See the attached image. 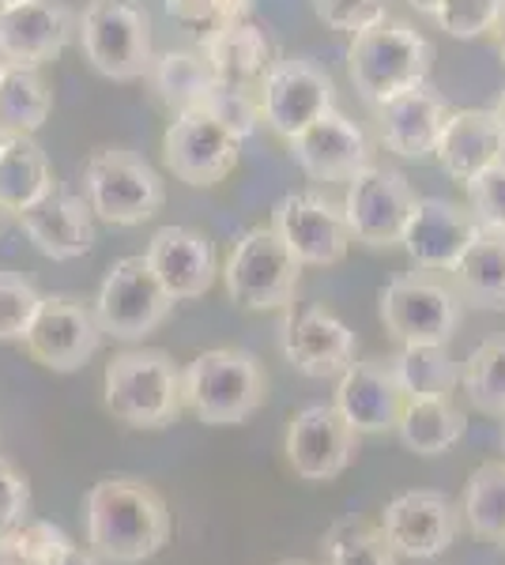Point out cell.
I'll use <instances>...</instances> for the list:
<instances>
[{"instance_id":"obj_1","label":"cell","mask_w":505,"mask_h":565,"mask_svg":"<svg viewBox=\"0 0 505 565\" xmlns=\"http://www.w3.org/2000/svg\"><path fill=\"white\" fill-rule=\"evenodd\" d=\"M87 543L109 565H140L170 540V513L159 490L133 476L98 479L87 490Z\"/></svg>"},{"instance_id":"obj_2","label":"cell","mask_w":505,"mask_h":565,"mask_svg":"<svg viewBox=\"0 0 505 565\" xmlns=\"http://www.w3.org/2000/svg\"><path fill=\"white\" fill-rule=\"evenodd\" d=\"M434 68V45L411 23L381 20L355 34L347 50V76L366 106L378 109L411 87H422Z\"/></svg>"},{"instance_id":"obj_3","label":"cell","mask_w":505,"mask_h":565,"mask_svg":"<svg viewBox=\"0 0 505 565\" xmlns=\"http://www.w3.org/2000/svg\"><path fill=\"white\" fill-rule=\"evenodd\" d=\"M106 412L133 430H162L186 412V370L167 351H122L106 366Z\"/></svg>"},{"instance_id":"obj_4","label":"cell","mask_w":505,"mask_h":565,"mask_svg":"<svg viewBox=\"0 0 505 565\" xmlns=\"http://www.w3.org/2000/svg\"><path fill=\"white\" fill-rule=\"evenodd\" d=\"M269 377L250 351H204L186 366V407L204 426H238L261 412Z\"/></svg>"},{"instance_id":"obj_5","label":"cell","mask_w":505,"mask_h":565,"mask_svg":"<svg viewBox=\"0 0 505 565\" xmlns=\"http://www.w3.org/2000/svg\"><path fill=\"white\" fill-rule=\"evenodd\" d=\"M464 313V298L445 271H403L381 290L385 332L400 343H449Z\"/></svg>"},{"instance_id":"obj_6","label":"cell","mask_w":505,"mask_h":565,"mask_svg":"<svg viewBox=\"0 0 505 565\" xmlns=\"http://www.w3.org/2000/svg\"><path fill=\"white\" fill-rule=\"evenodd\" d=\"M80 45L91 68L117 84L151 72V20L136 0H91L80 20Z\"/></svg>"},{"instance_id":"obj_7","label":"cell","mask_w":505,"mask_h":565,"mask_svg":"<svg viewBox=\"0 0 505 565\" xmlns=\"http://www.w3.org/2000/svg\"><path fill=\"white\" fill-rule=\"evenodd\" d=\"M302 264L287 242L269 226H253L234 242L231 257L223 264L227 295L238 309H283L298 290Z\"/></svg>"},{"instance_id":"obj_8","label":"cell","mask_w":505,"mask_h":565,"mask_svg":"<svg viewBox=\"0 0 505 565\" xmlns=\"http://www.w3.org/2000/svg\"><path fill=\"white\" fill-rule=\"evenodd\" d=\"M87 204L114 226H140L159 215L167 189L148 159L125 148H98L87 159Z\"/></svg>"},{"instance_id":"obj_9","label":"cell","mask_w":505,"mask_h":565,"mask_svg":"<svg viewBox=\"0 0 505 565\" xmlns=\"http://www.w3.org/2000/svg\"><path fill=\"white\" fill-rule=\"evenodd\" d=\"M173 298L167 295L159 279H155L151 264L144 257H122L109 264L103 287L95 298V317L106 335L122 343L144 340L170 317Z\"/></svg>"},{"instance_id":"obj_10","label":"cell","mask_w":505,"mask_h":565,"mask_svg":"<svg viewBox=\"0 0 505 565\" xmlns=\"http://www.w3.org/2000/svg\"><path fill=\"white\" fill-rule=\"evenodd\" d=\"M415 193L408 178L392 167H374L366 162L358 174L347 181L344 193V218L351 226V238L370 245V249H392L403 242V226L415 212Z\"/></svg>"},{"instance_id":"obj_11","label":"cell","mask_w":505,"mask_h":565,"mask_svg":"<svg viewBox=\"0 0 505 565\" xmlns=\"http://www.w3.org/2000/svg\"><path fill=\"white\" fill-rule=\"evenodd\" d=\"M238 143L242 140L204 109H186V114H173L170 129L162 132V162L186 185L211 189L234 174Z\"/></svg>"},{"instance_id":"obj_12","label":"cell","mask_w":505,"mask_h":565,"mask_svg":"<svg viewBox=\"0 0 505 565\" xmlns=\"http://www.w3.org/2000/svg\"><path fill=\"white\" fill-rule=\"evenodd\" d=\"M256 95H261L264 125L283 140L298 136L302 129L320 121L328 109H336V87L328 72L302 57L275 61L269 76L261 79V87H256Z\"/></svg>"},{"instance_id":"obj_13","label":"cell","mask_w":505,"mask_h":565,"mask_svg":"<svg viewBox=\"0 0 505 565\" xmlns=\"http://www.w3.org/2000/svg\"><path fill=\"white\" fill-rule=\"evenodd\" d=\"M103 324L95 317V306H84L80 298H42L34 324L27 332V351L34 362H42L53 373L84 370L95 351L103 348Z\"/></svg>"},{"instance_id":"obj_14","label":"cell","mask_w":505,"mask_h":565,"mask_svg":"<svg viewBox=\"0 0 505 565\" xmlns=\"http://www.w3.org/2000/svg\"><path fill=\"white\" fill-rule=\"evenodd\" d=\"M272 231L287 242V249L295 253L298 264H339L347 257L351 245V226L344 218V207L328 204L320 193H287L272 212Z\"/></svg>"},{"instance_id":"obj_15","label":"cell","mask_w":505,"mask_h":565,"mask_svg":"<svg viewBox=\"0 0 505 565\" xmlns=\"http://www.w3.org/2000/svg\"><path fill=\"white\" fill-rule=\"evenodd\" d=\"M358 434L336 404H309L287 426V463L309 482H328L351 468Z\"/></svg>"},{"instance_id":"obj_16","label":"cell","mask_w":505,"mask_h":565,"mask_svg":"<svg viewBox=\"0 0 505 565\" xmlns=\"http://www.w3.org/2000/svg\"><path fill=\"white\" fill-rule=\"evenodd\" d=\"M480 234L483 226L475 223V215L467 207L442 196H422L415 200V212H411L408 226H403L400 245L415 268L453 276V268L461 264V257L472 249V242Z\"/></svg>"},{"instance_id":"obj_17","label":"cell","mask_w":505,"mask_h":565,"mask_svg":"<svg viewBox=\"0 0 505 565\" xmlns=\"http://www.w3.org/2000/svg\"><path fill=\"white\" fill-rule=\"evenodd\" d=\"M378 524L400 558H438L456 540L461 509L438 490H408L381 509Z\"/></svg>"},{"instance_id":"obj_18","label":"cell","mask_w":505,"mask_h":565,"mask_svg":"<svg viewBox=\"0 0 505 565\" xmlns=\"http://www.w3.org/2000/svg\"><path fill=\"white\" fill-rule=\"evenodd\" d=\"M287 148L302 174L309 181H325V185H347L370 162L366 132L339 109H328L320 121L291 136Z\"/></svg>"},{"instance_id":"obj_19","label":"cell","mask_w":505,"mask_h":565,"mask_svg":"<svg viewBox=\"0 0 505 565\" xmlns=\"http://www.w3.org/2000/svg\"><path fill=\"white\" fill-rule=\"evenodd\" d=\"M80 26L72 12L53 0H20L0 8V57L8 65L42 68L45 61H57L64 45L72 42Z\"/></svg>"},{"instance_id":"obj_20","label":"cell","mask_w":505,"mask_h":565,"mask_svg":"<svg viewBox=\"0 0 505 565\" xmlns=\"http://www.w3.org/2000/svg\"><path fill=\"white\" fill-rule=\"evenodd\" d=\"M333 404L358 434H385L397 430L408 396H403L389 359H366L351 362L339 373Z\"/></svg>"},{"instance_id":"obj_21","label":"cell","mask_w":505,"mask_h":565,"mask_svg":"<svg viewBox=\"0 0 505 565\" xmlns=\"http://www.w3.org/2000/svg\"><path fill=\"white\" fill-rule=\"evenodd\" d=\"M374 114H378V132L385 148L400 154V159L427 162L438 154V143H442L445 121L453 109L445 106V98L438 90L422 84L381 103Z\"/></svg>"},{"instance_id":"obj_22","label":"cell","mask_w":505,"mask_h":565,"mask_svg":"<svg viewBox=\"0 0 505 565\" xmlns=\"http://www.w3.org/2000/svg\"><path fill=\"white\" fill-rule=\"evenodd\" d=\"M144 260L151 264L155 279L167 287L173 302H189L211 290L219 276L215 249H211L208 234L192 231V226H162L151 234Z\"/></svg>"},{"instance_id":"obj_23","label":"cell","mask_w":505,"mask_h":565,"mask_svg":"<svg viewBox=\"0 0 505 565\" xmlns=\"http://www.w3.org/2000/svg\"><path fill=\"white\" fill-rule=\"evenodd\" d=\"M358 340L355 332L328 309H306L291 317L283 332V354L306 377H339L355 362Z\"/></svg>"},{"instance_id":"obj_24","label":"cell","mask_w":505,"mask_h":565,"mask_svg":"<svg viewBox=\"0 0 505 565\" xmlns=\"http://www.w3.org/2000/svg\"><path fill=\"white\" fill-rule=\"evenodd\" d=\"M23 234L34 242V249L50 260H76L95 245V223H91V204L80 196L57 193L42 196L27 212L15 215Z\"/></svg>"},{"instance_id":"obj_25","label":"cell","mask_w":505,"mask_h":565,"mask_svg":"<svg viewBox=\"0 0 505 565\" xmlns=\"http://www.w3.org/2000/svg\"><path fill=\"white\" fill-rule=\"evenodd\" d=\"M438 162L453 181H472L475 174L491 170L505 159V132L494 117V109H456L449 114L442 143H438Z\"/></svg>"},{"instance_id":"obj_26","label":"cell","mask_w":505,"mask_h":565,"mask_svg":"<svg viewBox=\"0 0 505 565\" xmlns=\"http://www.w3.org/2000/svg\"><path fill=\"white\" fill-rule=\"evenodd\" d=\"M200 53L208 57V65L215 72L219 84L245 87V90L261 87V79L269 76V68L275 65L269 34L245 20L208 34V39H200Z\"/></svg>"},{"instance_id":"obj_27","label":"cell","mask_w":505,"mask_h":565,"mask_svg":"<svg viewBox=\"0 0 505 565\" xmlns=\"http://www.w3.org/2000/svg\"><path fill=\"white\" fill-rule=\"evenodd\" d=\"M53 193V170L34 136H12L0 148V212L20 215Z\"/></svg>"},{"instance_id":"obj_28","label":"cell","mask_w":505,"mask_h":565,"mask_svg":"<svg viewBox=\"0 0 505 565\" xmlns=\"http://www.w3.org/2000/svg\"><path fill=\"white\" fill-rule=\"evenodd\" d=\"M453 282L464 306L505 313V234L483 231L453 268Z\"/></svg>"},{"instance_id":"obj_29","label":"cell","mask_w":505,"mask_h":565,"mask_svg":"<svg viewBox=\"0 0 505 565\" xmlns=\"http://www.w3.org/2000/svg\"><path fill=\"white\" fill-rule=\"evenodd\" d=\"M464 412L449 396L430 399H408L403 415L397 423L400 441L408 445L415 457H442L464 437Z\"/></svg>"},{"instance_id":"obj_30","label":"cell","mask_w":505,"mask_h":565,"mask_svg":"<svg viewBox=\"0 0 505 565\" xmlns=\"http://www.w3.org/2000/svg\"><path fill=\"white\" fill-rule=\"evenodd\" d=\"M53 114V90L39 68L8 65L0 72V129L8 136H34Z\"/></svg>"},{"instance_id":"obj_31","label":"cell","mask_w":505,"mask_h":565,"mask_svg":"<svg viewBox=\"0 0 505 565\" xmlns=\"http://www.w3.org/2000/svg\"><path fill=\"white\" fill-rule=\"evenodd\" d=\"M148 79L159 90V98L167 103L173 114H186V109H200V103L211 95V87L219 84L215 72H211L208 57L200 50H167L151 61Z\"/></svg>"},{"instance_id":"obj_32","label":"cell","mask_w":505,"mask_h":565,"mask_svg":"<svg viewBox=\"0 0 505 565\" xmlns=\"http://www.w3.org/2000/svg\"><path fill=\"white\" fill-rule=\"evenodd\" d=\"M389 362L408 399L449 396L461 381V370L449 359L445 343H400V351Z\"/></svg>"},{"instance_id":"obj_33","label":"cell","mask_w":505,"mask_h":565,"mask_svg":"<svg viewBox=\"0 0 505 565\" xmlns=\"http://www.w3.org/2000/svg\"><path fill=\"white\" fill-rule=\"evenodd\" d=\"M461 516L486 543H505V460H491L472 471L464 487Z\"/></svg>"},{"instance_id":"obj_34","label":"cell","mask_w":505,"mask_h":565,"mask_svg":"<svg viewBox=\"0 0 505 565\" xmlns=\"http://www.w3.org/2000/svg\"><path fill=\"white\" fill-rule=\"evenodd\" d=\"M325 565H400V554L385 540L378 521L344 516L325 532Z\"/></svg>"},{"instance_id":"obj_35","label":"cell","mask_w":505,"mask_h":565,"mask_svg":"<svg viewBox=\"0 0 505 565\" xmlns=\"http://www.w3.org/2000/svg\"><path fill=\"white\" fill-rule=\"evenodd\" d=\"M461 385L475 412L505 418V332L486 335V340L467 354L461 366Z\"/></svg>"},{"instance_id":"obj_36","label":"cell","mask_w":505,"mask_h":565,"mask_svg":"<svg viewBox=\"0 0 505 565\" xmlns=\"http://www.w3.org/2000/svg\"><path fill=\"white\" fill-rule=\"evenodd\" d=\"M42 295L31 279L15 271H0V343H23L34 324Z\"/></svg>"},{"instance_id":"obj_37","label":"cell","mask_w":505,"mask_h":565,"mask_svg":"<svg viewBox=\"0 0 505 565\" xmlns=\"http://www.w3.org/2000/svg\"><path fill=\"white\" fill-rule=\"evenodd\" d=\"M200 109L215 117V121L223 125L227 132L238 136V140L253 136L256 125L264 121L261 95H256V90H245V87H231V84H215V87H211V95L204 98V103H200Z\"/></svg>"},{"instance_id":"obj_38","label":"cell","mask_w":505,"mask_h":565,"mask_svg":"<svg viewBox=\"0 0 505 565\" xmlns=\"http://www.w3.org/2000/svg\"><path fill=\"white\" fill-rule=\"evenodd\" d=\"M505 0H442L434 23L442 26L449 39L456 42H475L494 34V26L502 20Z\"/></svg>"},{"instance_id":"obj_39","label":"cell","mask_w":505,"mask_h":565,"mask_svg":"<svg viewBox=\"0 0 505 565\" xmlns=\"http://www.w3.org/2000/svg\"><path fill=\"white\" fill-rule=\"evenodd\" d=\"M253 0H167V15L173 23L197 31L200 39L223 31V26H234L250 15Z\"/></svg>"},{"instance_id":"obj_40","label":"cell","mask_w":505,"mask_h":565,"mask_svg":"<svg viewBox=\"0 0 505 565\" xmlns=\"http://www.w3.org/2000/svg\"><path fill=\"white\" fill-rule=\"evenodd\" d=\"M467 212L491 234H505V159L467 181Z\"/></svg>"},{"instance_id":"obj_41","label":"cell","mask_w":505,"mask_h":565,"mask_svg":"<svg viewBox=\"0 0 505 565\" xmlns=\"http://www.w3.org/2000/svg\"><path fill=\"white\" fill-rule=\"evenodd\" d=\"M314 12L325 26L355 39V34L370 31L374 23L389 20V0H314Z\"/></svg>"},{"instance_id":"obj_42","label":"cell","mask_w":505,"mask_h":565,"mask_svg":"<svg viewBox=\"0 0 505 565\" xmlns=\"http://www.w3.org/2000/svg\"><path fill=\"white\" fill-rule=\"evenodd\" d=\"M27 513H31V487H27V476L15 463H8L0 457V532L27 524Z\"/></svg>"},{"instance_id":"obj_43","label":"cell","mask_w":505,"mask_h":565,"mask_svg":"<svg viewBox=\"0 0 505 565\" xmlns=\"http://www.w3.org/2000/svg\"><path fill=\"white\" fill-rule=\"evenodd\" d=\"M72 540L61 527L45 521H27L20 524V546H23V565H53L64 554V546Z\"/></svg>"},{"instance_id":"obj_44","label":"cell","mask_w":505,"mask_h":565,"mask_svg":"<svg viewBox=\"0 0 505 565\" xmlns=\"http://www.w3.org/2000/svg\"><path fill=\"white\" fill-rule=\"evenodd\" d=\"M53 565H103V558H98L95 551H80L76 543H69V546H64V554Z\"/></svg>"},{"instance_id":"obj_45","label":"cell","mask_w":505,"mask_h":565,"mask_svg":"<svg viewBox=\"0 0 505 565\" xmlns=\"http://www.w3.org/2000/svg\"><path fill=\"white\" fill-rule=\"evenodd\" d=\"M411 8H415L419 15H430V20H434L438 15V8H442V0H408Z\"/></svg>"},{"instance_id":"obj_46","label":"cell","mask_w":505,"mask_h":565,"mask_svg":"<svg viewBox=\"0 0 505 565\" xmlns=\"http://www.w3.org/2000/svg\"><path fill=\"white\" fill-rule=\"evenodd\" d=\"M494 45H498V57H502V65H505V8H502L498 26H494Z\"/></svg>"},{"instance_id":"obj_47","label":"cell","mask_w":505,"mask_h":565,"mask_svg":"<svg viewBox=\"0 0 505 565\" xmlns=\"http://www.w3.org/2000/svg\"><path fill=\"white\" fill-rule=\"evenodd\" d=\"M494 117H498V125H502V132H505V87H502L498 103H494Z\"/></svg>"},{"instance_id":"obj_48","label":"cell","mask_w":505,"mask_h":565,"mask_svg":"<svg viewBox=\"0 0 505 565\" xmlns=\"http://www.w3.org/2000/svg\"><path fill=\"white\" fill-rule=\"evenodd\" d=\"M275 565H314V562H302V558H283V562H275Z\"/></svg>"},{"instance_id":"obj_49","label":"cell","mask_w":505,"mask_h":565,"mask_svg":"<svg viewBox=\"0 0 505 565\" xmlns=\"http://www.w3.org/2000/svg\"><path fill=\"white\" fill-rule=\"evenodd\" d=\"M8 140H12V136H8L4 129H0V148H4V143H8Z\"/></svg>"},{"instance_id":"obj_50","label":"cell","mask_w":505,"mask_h":565,"mask_svg":"<svg viewBox=\"0 0 505 565\" xmlns=\"http://www.w3.org/2000/svg\"><path fill=\"white\" fill-rule=\"evenodd\" d=\"M8 4H20V0H0V8H8Z\"/></svg>"},{"instance_id":"obj_51","label":"cell","mask_w":505,"mask_h":565,"mask_svg":"<svg viewBox=\"0 0 505 565\" xmlns=\"http://www.w3.org/2000/svg\"><path fill=\"white\" fill-rule=\"evenodd\" d=\"M4 68H8V61H4V57H0V72H4Z\"/></svg>"},{"instance_id":"obj_52","label":"cell","mask_w":505,"mask_h":565,"mask_svg":"<svg viewBox=\"0 0 505 565\" xmlns=\"http://www.w3.org/2000/svg\"><path fill=\"white\" fill-rule=\"evenodd\" d=\"M502 445H505V434H502Z\"/></svg>"},{"instance_id":"obj_53","label":"cell","mask_w":505,"mask_h":565,"mask_svg":"<svg viewBox=\"0 0 505 565\" xmlns=\"http://www.w3.org/2000/svg\"><path fill=\"white\" fill-rule=\"evenodd\" d=\"M502 546H505V543H502Z\"/></svg>"}]
</instances>
